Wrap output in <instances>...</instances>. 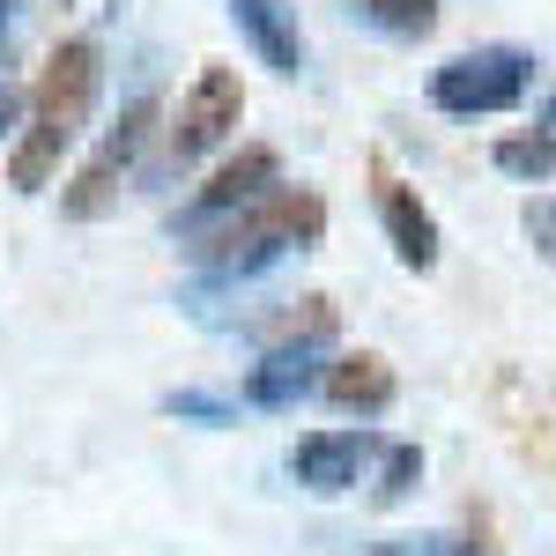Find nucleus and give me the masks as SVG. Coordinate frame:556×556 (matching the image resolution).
<instances>
[{"label": "nucleus", "mask_w": 556, "mask_h": 556, "mask_svg": "<svg viewBox=\"0 0 556 556\" xmlns=\"http://www.w3.org/2000/svg\"><path fill=\"white\" fill-rule=\"evenodd\" d=\"M260 193H275V149H260V141H253V149H238V156H230V164H223V172H215L208 186L193 193V208H186V230L201 238L215 215L253 208Z\"/></svg>", "instance_id": "nucleus-6"}, {"label": "nucleus", "mask_w": 556, "mask_h": 556, "mask_svg": "<svg viewBox=\"0 0 556 556\" xmlns=\"http://www.w3.org/2000/svg\"><path fill=\"white\" fill-rule=\"evenodd\" d=\"M8 119H15V89H0V127H8Z\"/></svg>", "instance_id": "nucleus-18"}, {"label": "nucleus", "mask_w": 556, "mask_h": 556, "mask_svg": "<svg viewBox=\"0 0 556 556\" xmlns=\"http://www.w3.org/2000/svg\"><path fill=\"white\" fill-rule=\"evenodd\" d=\"M230 15H238V30H245V45H253L260 60L275 67V75H298V67H304L298 15H290L282 0H230Z\"/></svg>", "instance_id": "nucleus-10"}, {"label": "nucleus", "mask_w": 556, "mask_h": 556, "mask_svg": "<svg viewBox=\"0 0 556 556\" xmlns=\"http://www.w3.org/2000/svg\"><path fill=\"white\" fill-rule=\"evenodd\" d=\"M371 15H379L386 30H401V38H424L430 23H438V0H364Z\"/></svg>", "instance_id": "nucleus-14"}, {"label": "nucleus", "mask_w": 556, "mask_h": 556, "mask_svg": "<svg viewBox=\"0 0 556 556\" xmlns=\"http://www.w3.org/2000/svg\"><path fill=\"white\" fill-rule=\"evenodd\" d=\"M497 172L556 178V134H513V141H497Z\"/></svg>", "instance_id": "nucleus-13"}, {"label": "nucleus", "mask_w": 556, "mask_h": 556, "mask_svg": "<svg viewBox=\"0 0 556 556\" xmlns=\"http://www.w3.org/2000/svg\"><path fill=\"white\" fill-rule=\"evenodd\" d=\"M527 75H534V60L513 52V45H490V52H460V60H445L438 75H430V104L438 112H513L519 97H527Z\"/></svg>", "instance_id": "nucleus-3"}, {"label": "nucleus", "mask_w": 556, "mask_h": 556, "mask_svg": "<svg viewBox=\"0 0 556 556\" xmlns=\"http://www.w3.org/2000/svg\"><path fill=\"white\" fill-rule=\"evenodd\" d=\"M319 393H327L334 408H349V416H379V408H393V364L371 356V349L334 356V364L319 371Z\"/></svg>", "instance_id": "nucleus-9"}, {"label": "nucleus", "mask_w": 556, "mask_h": 556, "mask_svg": "<svg viewBox=\"0 0 556 556\" xmlns=\"http://www.w3.org/2000/svg\"><path fill=\"white\" fill-rule=\"evenodd\" d=\"M172 416H230V408H223V401H215V393H172Z\"/></svg>", "instance_id": "nucleus-16"}, {"label": "nucleus", "mask_w": 556, "mask_h": 556, "mask_svg": "<svg viewBox=\"0 0 556 556\" xmlns=\"http://www.w3.org/2000/svg\"><path fill=\"white\" fill-rule=\"evenodd\" d=\"M453 556H497V542H482V534H468V542H453Z\"/></svg>", "instance_id": "nucleus-17"}, {"label": "nucleus", "mask_w": 556, "mask_h": 556, "mask_svg": "<svg viewBox=\"0 0 556 556\" xmlns=\"http://www.w3.org/2000/svg\"><path fill=\"white\" fill-rule=\"evenodd\" d=\"M364 460H371V438L364 430H312V438H298V453H290V475H298L304 490L334 497V490L356 482Z\"/></svg>", "instance_id": "nucleus-7"}, {"label": "nucleus", "mask_w": 556, "mask_h": 556, "mask_svg": "<svg viewBox=\"0 0 556 556\" xmlns=\"http://www.w3.org/2000/svg\"><path fill=\"white\" fill-rule=\"evenodd\" d=\"M89 97H97V45L89 38L52 45V60L38 67V89H30V134H23L15 156H8L15 193H38L45 178L60 172L67 141H75L83 119H89Z\"/></svg>", "instance_id": "nucleus-1"}, {"label": "nucleus", "mask_w": 556, "mask_h": 556, "mask_svg": "<svg viewBox=\"0 0 556 556\" xmlns=\"http://www.w3.org/2000/svg\"><path fill=\"white\" fill-rule=\"evenodd\" d=\"M379 223H386V238H393V253L408 260L416 275L438 267V223H430V208L416 201V186H401L386 164H379Z\"/></svg>", "instance_id": "nucleus-8"}, {"label": "nucleus", "mask_w": 556, "mask_h": 556, "mask_svg": "<svg viewBox=\"0 0 556 556\" xmlns=\"http://www.w3.org/2000/svg\"><path fill=\"white\" fill-rule=\"evenodd\" d=\"M319 230H327V201H319V193H304V186H275V193H260L253 208L208 223L193 253L208 260L215 275H253V267H267L275 253L312 245Z\"/></svg>", "instance_id": "nucleus-2"}, {"label": "nucleus", "mask_w": 556, "mask_h": 556, "mask_svg": "<svg viewBox=\"0 0 556 556\" xmlns=\"http://www.w3.org/2000/svg\"><path fill=\"white\" fill-rule=\"evenodd\" d=\"M149 127H156V104L141 97V104H127V119L104 134V149L89 156L83 172H75V186L60 193V208L75 215V223H97V215L119 201V178L134 172V156H141V141H149Z\"/></svg>", "instance_id": "nucleus-4"}, {"label": "nucleus", "mask_w": 556, "mask_h": 556, "mask_svg": "<svg viewBox=\"0 0 556 556\" xmlns=\"http://www.w3.org/2000/svg\"><path fill=\"white\" fill-rule=\"evenodd\" d=\"M8 8H15V0H0V38H8Z\"/></svg>", "instance_id": "nucleus-19"}, {"label": "nucleus", "mask_w": 556, "mask_h": 556, "mask_svg": "<svg viewBox=\"0 0 556 556\" xmlns=\"http://www.w3.org/2000/svg\"><path fill=\"white\" fill-rule=\"evenodd\" d=\"M424 475V453L416 445H386V482H379V505H393V497H408V482Z\"/></svg>", "instance_id": "nucleus-15"}, {"label": "nucleus", "mask_w": 556, "mask_h": 556, "mask_svg": "<svg viewBox=\"0 0 556 556\" xmlns=\"http://www.w3.org/2000/svg\"><path fill=\"white\" fill-rule=\"evenodd\" d=\"M327 334H334V304L327 298H298L290 312L267 319V342L275 349H312V342H327Z\"/></svg>", "instance_id": "nucleus-12"}, {"label": "nucleus", "mask_w": 556, "mask_h": 556, "mask_svg": "<svg viewBox=\"0 0 556 556\" xmlns=\"http://www.w3.org/2000/svg\"><path fill=\"white\" fill-rule=\"evenodd\" d=\"M245 119V83L230 75V67H201L193 89H186V104H178V127H172V164H193V156H208L223 134Z\"/></svg>", "instance_id": "nucleus-5"}, {"label": "nucleus", "mask_w": 556, "mask_h": 556, "mask_svg": "<svg viewBox=\"0 0 556 556\" xmlns=\"http://www.w3.org/2000/svg\"><path fill=\"white\" fill-rule=\"evenodd\" d=\"M379 556H408V549H379Z\"/></svg>", "instance_id": "nucleus-20"}, {"label": "nucleus", "mask_w": 556, "mask_h": 556, "mask_svg": "<svg viewBox=\"0 0 556 556\" xmlns=\"http://www.w3.org/2000/svg\"><path fill=\"white\" fill-rule=\"evenodd\" d=\"M319 386V356L312 349H267L253 371H245V401L253 408H290Z\"/></svg>", "instance_id": "nucleus-11"}]
</instances>
